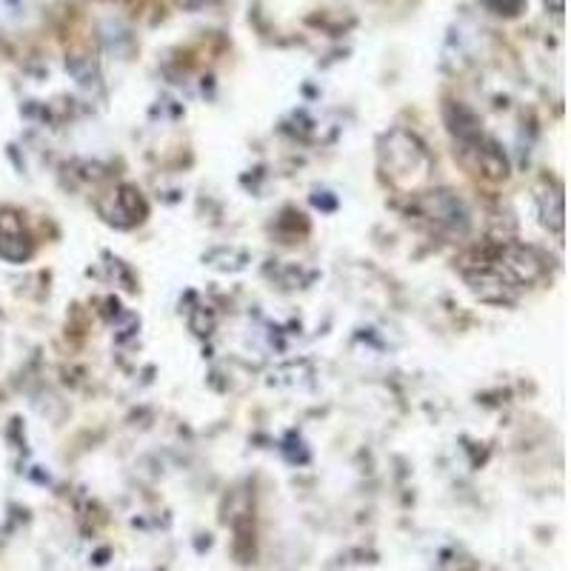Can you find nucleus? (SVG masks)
Wrapping results in <instances>:
<instances>
[{"label":"nucleus","instance_id":"obj_5","mask_svg":"<svg viewBox=\"0 0 571 571\" xmlns=\"http://www.w3.org/2000/svg\"><path fill=\"white\" fill-rule=\"evenodd\" d=\"M446 123L452 129L454 138L460 140V147L463 143H472V140L483 138V129H481V120L472 109H466L463 104H449L446 106Z\"/></svg>","mask_w":571,"mask_h":571},{"label":"nucleus","instance_id":"obj_9","mask_svg":"<svg viewBox=\"0 0 571 571\" xmlns=\"http://www.w3.org/2000/svg\"><path fill=\"white\" fill-rule=\"evenodd\" d=\"M543 7L549 9V12L554 14V18H563V12H565V0H543Z\"/></svg>","mask_w":571,"mask_h":571},{"label":"nucleus","instance_id":"obj_4","mask_svg":"<svg viewBox=\"0 0 571 571\" xmlns=\"http://www.w3.org/2000/svg\"><path fill=\"white\" fill-rule=\"evenodd\" d=\"M112 203V209H100L104 217L109 224H118V226H134L140 224L143 217H147V201L140 195L134 186H118L109 197Z\"/></svg>","mask_w":571,"mask_h":571},{"label":"nucleus","instance_id":"obj_8","mask_svg":"<svg viewBox=\"0 0 571 571\" xmlns=\"http://www.w3.org/2000/svg\"><path fill=\"white\" fill-rule=\"evenodd\" d=\"M174 3H177L181 9H186V12H201V9L215 7L217 0H174Z\"/></svg>","mask_w":571,"mask_h":571},{"label":"nucleus","instance_id":"obj_2","mask_svg":"<svg viewBox=\"0 0 571 571\" xmlns=\"http://www.w3.org/2000/svg\"><path fill=\"white\" fill-rule=\"evenodd\" d=\"M32 237L23 226L21 212L0 209V258L9 263H26L32 258Z\"/></svg>","mask_w":571,"mask_h":571},{"label":"nucleus","instance_id":"obj_7","mask_svg":"<svg viewBox=\"0 0 571 571\" xmlns=\"http://www.w3.org/2000/svg\"><path fill=\"white\" fill-rule=\"evenodd\" d=\"M483 7L500 18H517L526 9V0H483Z\"/></svg>","mask_w":571,"mask_h":571},{"label":"nucleus","instance_id":"obj_1","mask_svg":"<svg viewBox=\"0 0 571 571\" xmlns=\"http://www.w3.org/2000/svg\"><path fill=\"white\" fill-rule=\"evenodd\" d=\"M418 209L425 220H432L438 229L449 235H466L468 229V212L466 206L452 195V192H429L418 201Z\"/></svg>","mask_w":571,"mask_h":571},{"label":"nucleus","instance_id":"obj_6","mask_svg":"<svg viewBox=\"0 0 571 571\" xmlns=\"http://www.w3.org/2000/svg\"><path fill=\"white\" fill-rule=\"evenodd\" d=\"M537 206H540V220H543L546 229L554 231V235H563V188L546 186L543 192L537 195Z\"/></svg>","mask_w":571,"mask_h":571},{"label":"nucleus","instance_id":"obj_3","mask_svg":"<svg viewBox=\"0 0 571 571\" xmlns=\"http://www.w3.org/2000/svg\"><path fill=\"white\" fill-rule=\"evenodd\" d=\"M400 140H403V147H398V143H395V134H391V138L386 140L389 147L384 149V166L389 169L386 174H391L395 181H400V174L414 172V169L425 161V152L423 147H420L418 138L400 132Z\"/></svg>","mask_w":571,"mask_h":571}]
</instances>
